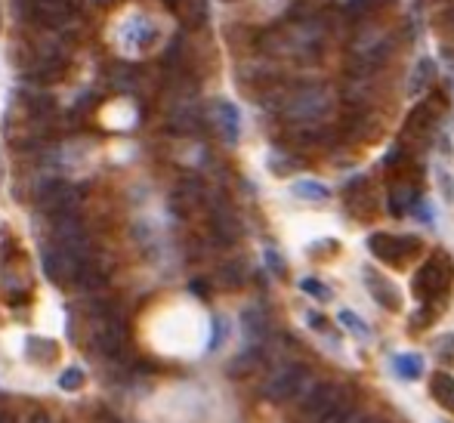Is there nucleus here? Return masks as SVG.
<instances>
[{"instance_id": "obj_1", "label": "nucleus", "mask_w": 454, "mask_h": 423, "mask_svg": "<svg viewBox=\"0 0 454 423\" xmlns=\"http://www.w3.org/2000/svg\"><path fill=\"white\" fill-rule=\"evenodd\" d=\"M275 111L294 127H319L331 111V96L319 84H303L297 90H285Z\"/></svg>"}, {"instance_id": "obj_2", "label": "nucleus", "mask_w": 454, "mask_h": 423, "mask_svg": "<svg viewBox=\"0 0 454 423\" xmlns=\"http://www.w3.org/2000/svg\"><path fill=\"white\" fill-rule=\"evenodd\" d=\"M451 275H454L451 259L445 257V254H433L415 272V278H411V290H415L417 300H427V303H439V300L448 294V288H451Z\"/></svg>"}, {"instance_id": "obj_3", "label": "nucleus", "mask_w": 454, "mask_h": 423, "mask_svg": "<svg viewBox=\"0 0 454 423\" xmlns=\"http://www.w3.org/2000/svg\"><path fill=\"white\" fill-rule=\"evenodd\" d=\"M389 53H393V40L384 31H362L350 47V71L359 78L371 75V71L386 62Z\"/></svg>"}, {"instance_id": "obj_4", "label": "nucleus", "mask_w": 454, "mask_h": 423, "mask_svg": "<svg viewBox=\"0 0 454 423\" xmlns=\"http://www.w3.org/2000/svg\"><path fill=\"white\" fill-rule=\"evenodd\" d=\"M368 250L380 263L402 266L420 254V241L415 235H389V232H374L368 235Z\"/></svg>"}, {"instance_id": "obj_5", "label": "nucleus", "mask_w": 454, "mask_h": 423, "mask_svg": "<svg viewBox=\"0 0 454 423\" xmlns=\"http://www.w3.org/2000/svg\"><path fill=\"white\" fill-rule=\"evenodd\" d=\"M306 377H309V371H306V364L300 362H290V364H281L278 371L269 374V380L263 384V398L272 405H281V402H290L294 396H300V389H303Z\"/></svg>"}, {"instance_id": "obj_6", "label": "nucleus", "mask_w": 454, "mask_h": 423, "mask_svg": "<svg viewBox=\"0 0 454 423\" xmlns=\"http://www.w3.org/2000/svg\"><path fill=\"white\" fill-rule=\"evenodd\" d=\"M78 201H80V189L78 185H68V183H47L44 192H40V210L53 219L71 216Z\"/></svg>"}, {"instance_id": "obj_7", "label": "nucleus", "mask_w": 454, "mask_h": 423, "mask_svg": "<svg viewBox=\"0 0 454 423\" xmlns=\"http://www.w3.org/2000/svg\"><path fill=\"white\" fill-rule=\"evenodd\" d=\"M436 121H439V102L429 99V102H420L408 118H405V127L399 133V145H415L417 140H427L433 133Z\"/></svg>"}, {"instance_id": "obj_8", "label": "nucleus", "mask_w": 454, "mask_h": 423, "mask_svg": "<svg viewBox=\"0 0 454 423\" xmlns=\"http://www.w3.org/2000/svg\"><path fill=\"white\" fill-rule=\"evenodd\" d=\"M346 393L340 386L334 384H319V386H312L309 393L303 396V402H300V411L306 414V417H312V420H319L324 411H331L337 402H343Z\"/></svg>"}, {"instance_id": "obj_9", "label": "nucleus", "mask_w": 454, "mask_h": 423, "mask_svg": "<svg viewBox=\"0 0 454 423\" xmlns=\"http://www.w3.org/2000/svg\"><path fill=\"white\" fill-rule=\"evenodd\" d=\"M346 210L355 216V219H371L377 210V198L371 192V183L368 176H355V180L346 185Z\"/></svg>"}, {"instance_id": "obj_10", "label": "nucleus", "mask_w": 454, "mask_h": 423, "mask_svg": "<svg viewBox=\"0 0 454 423\" xmlns=\"http://www.w3.org/2000/svg\"><path fill=\"white\" fill-rule=\"evenodd\" d=\"M204 201V185H201V180H195V176H183L180 183H176V192L170 195V210H173L176 216H189L195 207Z\"/></svg>"}, {"instance_id": "obj_11", "label": "nucleus", "mask_w": 454, "mask_h": 423, "mask_svg": "<svg viewBox=\"0 0 454 423\" xmlns=\"http://www.w3.org/2000/svg\"><path fill=\"white\" fill-rule=\"evenodd\" d=\"M25 13L31 16V19H37L40 25L59 28L68 22L71 4L68 0H25Z\"/></svg>"}, {"instance_id": "obj_12", "label": "nucleus", "mask_w": 454, "mask_h": 423, "mask_svg": "<svg viewBox=\"0 0 454 423\" xmlns=\"http://www.w3.org/2000/svg\"><path fill=\"white\" fill-rule=\"evenodd\" d=\"M364 284H368V290H371V297H374L377 306L389 309V312H399V309H402V300H399V290H395V284L389 281V278H384L380 272L364 269Z\"/></svg>"}, {"instance_id": "obj_13", "label": "nucleus", "mask_w": 454, "mask_h": 423, "mask_svg": "<svg viewBox=\"0 0 454 423\" xmlns=\"http://www.w3.org/2000/svg\"><path fill=\"white\" fill-rule=\"evenodd\" d=\"M93 343L105 359H121L124 355V328L118 324V319H105V324H99V331H96Z\"/></svg>"}, {"instance_id": "obj_14", "label": "nucleus", "mask_w": 454, "mask_h": 423, "mask_svg": "<svg viewBox=\"0 0 454 423\" xmlns=\"http://www.w3.org/2000/svg\"><path fill=\"white\" fill-rule=\"evenodd\" d=\"M210 229H214V235H216V241L220 244H235L238 241V235H241V223H238V216L232 214V207L216 204L214 214H210Z\"/></svg>"}, {"instance_id": "obj_15", "label": "nucleus", "mask_w": 454, "mask_h": 423, "mask_svg": "<svg viewBox=\"0 0 454 423\" xmlns=\"http://www.w3.org/2000/svg\"><path fill=\"white\" fill-rule=\"evenodd\" d=\"M429 396H433L445 411L454 414V377L448 371H436L433 377H429Z\"/></svg>"}, {"instance_id": "obj_16", "label": "nucleus", "mask_w": 454, "mask_h": 423, "mask_svg": "<svg viewBox=\"0 0 454 423\" xmlns=\"http://www.w3.org/2000/svg\"><path fill=\"white\" fill-rule=\"evenodd\" d=\"M433 80H436V62L433 59H420L415 65V71H411V80H408V90L420 96V93H427L429 87H433Z\"/></svg>"}, {"instance_id": "obj_17", "label": "nucleus", "mask_w": 454, "mask_h": 423, "mask_svg": "<svg viewBox=\"0 0 454 423\" xmlns=\"http://www.w3.org/2000/svg\"><path fill=\"white\" fill-rule=\"evenodd\" d=\"M393 371L402 380H417L424 374V359L417 352H399V355H393Z\"/></svg>"}, {"instance_id": "obj_18", "label": "nucleus", "mask_w": 454, "mask_h": 423, "mask_svg": "<svg viewBox=\"0 0 454 423\" xmlns=\"http://www.w3.org/2000/svg\"><path fill=\"white\" fill-rule=\"evenodd\" d=\"M216 124L229 142L238 140V109L232 102H216Z\"/></svg>"}, {"instance_id": "obj_19", "label": "nucleus", "mask_w": 454, "mask_h": 423, "mask_svg": "<svg viewBox=\"0 0 454 423\" xmlns=\"http://www.w3.org/2000/svg\"><path fill=\"white\" fill-rule=\"evenodd\" d=\"M294 195L300 201H312V204H319V201H328V185H321L319 180H297L294 183Z\"/></svg>"}, {"instance_id": "obj_20", "label": "nucleus", "mask_w": 454, "mask_h": 423, "mask_svg": "<svg viewBox=\"0 0 454 423\" xmlns=\"http://www.w3.org/2000/svg\"><path fill=\"white\" fill-rule=\"evenodd\" d=\"M259 362H263V352H259V349H247V352H241L238 359L229 364V377H247L250 371L259 368Z\"/></svg>"}, {"instance_id": "obj_21", "label": "nucleus", "mask_w": 454, "mask_h": 423, "mask_svg": "<svg viewBox=\"0 0 454 423\" xmlns=\"http://www.w3.org/2000/svg\"><path fill=\"white\" fill-rule=\"evenodd\" d=\"M35 78L40 84H50V80H59L62 78V62L56 56H44L37 65H35Z\"/></svg>"}, {"instance_id": "obj_22", "label": "nucleus", "mask_w": 454, "mask_h": 423, "mask_svg": "<svg viewBox=\"0 0 454 423\" xmlns=\"http://www.w3.org/2000/svg\"><path fill=\"white\" fill-rule=\"evenodd\" d=\"M241 321H245V333L250 340H263L266 337V319L257 312V309H247Z\"/></svg>"}, {"instance_id": "obj_23", "label": "nucleus", "mask_w": 454, "mask_h": 423, "mask_svg": "<svg viewBox=\"0 0 454 423\" xmlns=\"http://www.w3.org/2000/svg\"><path fill=\"white\" fill-rule=\"evenodd\" d=\"M78 284H80V288H87V290H99V288H105V284H109V275H105L102 269H96V266L87 263V269L80 272Z\"/></svg>"}, {"instance_id": "obj_24", "label": "nucleus", "mask_w": 454, "mask_h": 423, "mask_svg": "<svg viewBox=\"0 0 454 423\" xmlns=\"http://www.w3.org/2000/svg\"><path fill=\"white\" fill-rule=\"evenodd\" d=\"M371 10H374V0H346V6H343L350 22H364L371 16Z\"/></svg>"}, {"instance_id": "obj_25", "label": "nucleus", "mask_w": 454, "mask_h": 423, "mask_svg": "<svg viewBox=\"0 0 454 423\" xmlns=\"http://www.w3.org/2000/svg\"><path fill=\"white\" fill-rule=\"evenodd\" d=\"M350 414H352V408H350V398H343V402H337L331 411H324V414H321V417L315 420V423H350Z\"/></svg>"}, {"instance_id": "obj_26", "label": "nucleus", "mask_w": 454, "mask_h": 423, "mask_svg": "<svg viewBox=\"0 0 454 423\" xmlns=\"http://www.w3.org/2000/svg\"><path fill=\"white\" fill-rule=\"evenodd\" d=\"M28 355L31 359H56V343L40 337H28Z\"/></svg>"}, {"instance_id": "obj_27", "label": "nucleus", "mask_w": 454, "mask_h": 423, "mask_svg": "<svg viewBox=\"0 0 454 423\" xmlns=\"http://www.w3.org/2000/svg\"><path fill=\"white\" fill-rule=\"evenodd\" d=\"M185 19H189V25H204L207 22V0H185Z\"/></svg>"}, {"instance_id": "obj_28", "label": "nucleus", "mask_w": 454, "mask_h": 423, "mask_svg": "<svg viewBox=\"0 0 454 423\" xmlns=\"http://www.w3.org/2000/svg\"><path fill=\"white\" fill-rule=\"evenodd\" d=\"M337 319H340V324H343L346 331L359 333V337H368V333H371V328H368V324H364V321H362V319H359V315H355V312H350V309H343V312H340Z\"/></svg>"}, {"instance_id": "obj_29", "label": "nucleus", "mask_w": 454, "mask_h": 423, "mask_svg": "<svg viewBox=\"0 0 454 423\" xmlns=\"http://www.w3.org/2000/svg\"><path fill=\"white\" fill-rule=\"evenodd\" d=\"M241 278H245V275H241L238 263H226L220 269V284L223 288H241Z\"/></svg>"}, {"instance_id": "obj_30", "label": "nucleus", "mask_w": 454, "mask_h": 423, "mask_svg": "<svg viewBox=\"0 0 454 423\" xmlns=\"http://www.w3.org/2000/svg\"><path fill=\"white\" fill-rule=\"evenodd\" d=\"M269 167H272V173L285 176V173H290V170L300 167V161L290 158V154H272V158H269Z\"/></svg>"}, {"instance_id": "obj_31", "label": "nucleus", "mask_w": 454, "mask_h": 423, "mask_svg": "<svg viewBox=\"0 0 454 423\" xmlns=\"http://www.w3.org/2000/svg\"><path fill=\"white\" fill-rule=\"evenodd\" d=\"M59 386L65 389V393H75V389H80V386H84V371H80V368H68V371H62Z\"/></svg>"}, {"instance_id": "obj_32", "label": "nucleus", "mask_w": 454, "mask_h": 423, "mask_svg": "<svg viewBox=\"0 0 454 423\" xmlns=\"http://www.w3.org/2000/svg\"><path fill=\"white\" fill-rule=\"evenodd\" d=\"M300 290H303V294H309V297H315V300H331V290L324 288L319 278H303V281H300Z\"/></svg>"}, {"instance_id": "obj_33", "label": "nucleus", "mask_w": 454, "mask_h": 423, "mask_svg": "<svg viewBox=\"0 0 454 423\" xmlns=\"http://www.w3.org/2000/svg\"><path fill=\"white\" fill-rule=\"evenodd\" d=\"M25 102H28V109L35 111V115H44V111L53 109V99H50V96H44V93H28Z\"/></svg>"}, {"instance_id": "obj_34", "label": "nucleus", "mask_w": 454, "mask_h": 423, "mask_svg": "<svg viewBox=\"0 0 454 423\" xmlns=\"http://www.w3.org/2000/svg\"><path fill=\"white\" fill-rule=\"evenodd\" d=\"M111 80H115L121 90H133V75H130L127 65H118V68L111 71Z\"/></svg>"}, {"instance_id": "obj_35", "label": "nucleus", "mask_w": 454, "mask_h": 423, "mask_svg": "<svg viewBox=\"0 0 454 423\" xmlns=\"http://www.w3.org/2000/svg\"><path fill=\"white\" fill-rule=\"evenodd\" d=\"M436 352H439L442 362H454V333H445L439 343H436Z\"/></svg>"}, {"instance_id": "obj_36", "label": "nucleus", "mask_w": 454, "mask_h": 423, "mask_svg": "<svg viewBox=\"0 0 454 423\" xmlns=\"http://www.w3.org/2000/svg\"><path fill=\"white\" fill-rule=\"evenodd\" d=\"M223 331H226V324H223L220 315H216V319H214V337H210V349H216V346L223 343Z\"/></svg>"}, {"instance_id": "obj_37", "label": "nucleus", "mask_w": 454, "mask_h": 423, "mask_svg": "<svg viewBox=\"0 0 454 423\" xmlns=\"http://www.w3.org/2000/svg\"><path fill=\"white\" fill-rule=\"evenodd\" d=\"M433 306H436V303H427V309H420V312H417V315H420V319L415 321L417 328H424V324H433V321H436V312H433Z\"/></svg>"}, {"instance_id": "obj_38", "label": "nucleus", "mask_w": 454, "mask_h": 423, "mask_svg": "<svg viewBox=\"0 0 454 423\" xmlns=\"http://www.w3.org/2000/svg\"><path fill=\"white\" fill-rule=\"evenodd\" d=\"M266 263L275 275H285V263H281V257H275V250H266Z\"/></svg>"}, {"instance_id": "obj_39", "label": "nucleus", "mask_w": 454, "mask_h": 423, "mask_svg": "<svg viewBox=\"0 0 454 423\" xmlns=\"http://www.w3.org/2000/svg\"><path fill=\"white\" fill-rule=\"evenodd\" d=\"M189 290H192L195 297H201V300H204V297L210 294V284H207V281H201V278H195V281L189 284Z\"/></svg>"}, {"instance_id": "obj_40", "label": "nucleus", "mask_w": 454, "mask_h": 423, "mask_svg": "<svg viewBox=\"0 0 454 423\" xmlns=\"http://www.w3.org/2000/svg\"><path fill=\"white\" fill-rule=\"evenodd\" d=\"M306 321H309L315 331H328V321H324L319 312H306Z\"/></svg>"}, {"instance_id": "obj_41", "label": "nucleus", "mask_w": 454, "mask_h": 423, "mask_svg": "<svg viewBox=\"0 0 454 423\" xmlns=\"http://www.w3.org/2000/svg\"><path fill=\"white\" fill-rule=\"evenodd\" d=\"M31 423H50V420H47L44 414H35V417H31Z\"/></svg>"}, {"instance_id": "obj_42", "label": "nucleus", "mask_w": 454, "mask_h": 423, "mask_svg": "<svg viewBox=\"0 0 454 423\" xmlns=\"http://www.w3.org/2000/svg\"><path fill=\"white\" fill-rule=\"evenodd\" d=\"M364 423H377V420H364Z\"/></svg>"}, {"instance_id": "obj_43", "label": "nucleus", "mask_w": 454, "mask_h": 423, "mask_svg": "<svg viewBox=\"0 0 454 423\" xmlns=\"http://www.w3.org/2000/svg\"><path fill=\"white\" fill-rule=\"evenodd\" d=\"M386 4H393V0H386Z\"/></svg>"}, {"instance_id": "obj_44", "label": "nucleus", "mask_w": 454, "mask_h": 423, "mask_svg": "<svg viewBox=\"0 0 454 423\" xmlns=\"http://www.w3.org/2000/svg\"><path fill=\"white\" fill-rule=\"evenodd\" d=\"M226 4H232V0H226Z\"/></svg>"}]
</instances>
